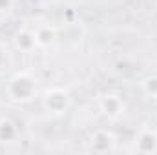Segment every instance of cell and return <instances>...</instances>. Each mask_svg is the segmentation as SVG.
<instances>
[{"mask_svg": "<svg viewBox=\"0 0 157 155\" xmlns=\"http://www.w3.org/2000/svg\"><path fill=\"white\" fill-rule=\"evenodd\" d=\"M6 91H7V97L13 102H18V104L29 102L37 95V80H35V77L31 73H28V71L15 73L13 77L9 78Z\"/></svg>", "mask_w": 157, "mask_h": 155, "instance_id": "6da1fadb", "label": "cell"}, {"mask_svg": "<svg viewBox=\"0 0 157 155\" xmlns=\"http://www.w3.org/2000/svg\"><path fill=\"white\" fill-rule=\"evenodd\" d=\"M42 104L46 108V112H49L51 115H62L70 110L71 106V97L66 89L62 88H51L44 93L42 97Z\"/></svg>", "mask_w": 157, "mask_h": 155, "instance_id": "7a4b0ae2", "label": "cell"}, {"mask_svg": "<svg viewBox=\"0 0 157 155\" xmlns=\"http://www.w3.org/2000/svg\"><path fill=\"white\" fill-rule=\"evenodd\" d=\"M90 150L95 153H108L115 150V135L108 130H97L90 139Z\"/></svg>", "mask_w": 157, "mask_h": 155, "instance_id": "3957f363", "label": "cell"}, {"mask_svg": "<svg viewBox=\"0 0 157 155\" xmlns=\"http://www.w3.org/2000/svg\"><path fill=\"white\" fill-rule=\"evenodd\" d=\"M101 112H102V115H106L108 119H119V117L124 113V110H126V106H124V100L119 97L117 93H108V95H104L102 99H101Z\"/></svg>", "mask_w": 157, "mask_h": 155, "instance_id": "277c9868", "label": "cell"}, {"mask_svg": "<svg viewBox=\"0 0 157 155\" xmlns=\"http://www.w3.org/2000/svg\"><path fill=\"white\" fill-rule=\"evenodd\" d=\"M135 150L139 153H157V133L148 128L139 131L135 139Z\"/></svg>", "mask_w": 157, "mask_h": 155, "instance_id": "5b68a950", "label": "cell"}, {"mask_svg": "<svg viewBox=\"0 0 157 155\" xmlns=\"http://www.w3.org/2000/svg\"><path fill=\"white\" fill-rule=\"evenodd\" d=\"M13 44H15L17 49L24 51V53H29V51H33V49L37 47V37H35V33L29 31V29H20V31L15 33Z\"/></svg>", "mask_w": 157, "mask_h": 155, "instance_id": "8992f818", "label": "cell"}, {"mask_svg": "<svg viewBox=\"0 0 157 155\" xmlns=\"http://www.w3.org/2000/svg\"><path fill=\"white\" fill-rule=\"evenodd\" d=\"M18 130H17V124L11 120V119H0V142H9L17 137Z\"/></svg>", "mask_w": 157, "mask_h": 155, "instance_id": "52a82bcc", "label": "cell"}, {"mask_svg": "<svg viewBox=\"0 0 157 155\" xmlns=\"http://www.w3.org/2000/svg\"><path fill=\"white\" fill-rule=\"evenodd\" d=\"M35 37H37V46L48 47L55 40V29L49 28V26H42V28H39L35 31Z\"/></svg>", "mask_w": 157, "mask_h": 155, "instance_id": "ba28073f", "label": "cell"}, {"mask_svg": "<svg viewBox=\"0 0 157 155\" xmlns=\"http://www.w3.org/2000/svg\"><path fill=\"white\" fill-rule=\"evenodd\" d=\"M143 89L146 95L150 97H157V75H152V77H146L143 80Z\"/></svg>", "mask_w": 157, "mask_h": 155, "instance_id": "9c48e42d", "label": "cell"}, {"mask_svg": "<svg viewBox=\"0 0 157 155\" xmlns=\"http://www.w3.org/2000/svg\"><path fill=\"white\" fill-rule=\"evenodd\" d=\"M13 7V0H0V11H9Z\"/></svg>", "mask_w": 157, "mask_h": 155, "instance_id": "30bf717a", "label": "cell"}, {"mask_svg": "<svg viewBox=\"0 0 157 155\" xmlns=\"http://www.w3.org/2000/svg\"><path fill=\"white\" fill-rule=\"evenodd\" d=\"M66 18H68V20H73V18H75V11H73V9H68V11H66Z\"/></svg>", "mask_w": 157, "mask_h": 155, "instance_id": "8fae6325", "label": "cell"}, {"mask_svg": "<svg viewBox=\"0 0 157 155\" xmlns=\"http://www.w3.org/2000/svg\"><path fill=\"white\" fill-rule=\"evenodd\" d=\"M2 68H4V64H2V60H0V73H2Z\"/></svg>", "mask_w": 157, "mask_h": 155, "instance_id": "7c38bea8", "label": "cell"}, {"mask_svg": "<svg viewBox=\"0 0 157 155\" xmlns=\"http://www.w3.org/2000/svg\"><path fill=\"white\" fill-rule=\"evenodd\" d=\"M155 100H157V97H155Z\"/></svg>", "mask_w": 157, "mask_h": 155, "instance_id": "4fadbf2b", "label": "cell"}]
</instances>
